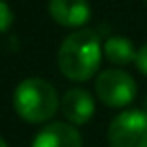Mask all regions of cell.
Returning a JSON list of instances; mask_svg holds the SVG:
<instances>
[{
  "label": "cell",
  "mask_w": 147,
  "mask_h": 147,
  "mask_svg": "<svg viewBox=\"0 0 147 147\" xmlns=\"http://www.w3.org/2000/svg\"><path fill=\"white\" fill-rule=\"evenodd\" d=\"M145 112H147V99H145Z\"/></svg>",
  "instance_id": "cell-12"
},
{
  "label": "cell",
  "mask_w": 147,
  "mask_h": 147,
  "mask_svg": "<svg viewBox=\"0 0 147 147\" xmlns=\"http://www.w3.org/2000/svg\"><path fill=\"white\" fill-rule=\"evenodd\" d=\"M32 147H82V136L71 123L54 121L36 134Z\"/></svg>",
  "instance_id": "cell-7"
},
{
  "label": "cell",
  "mask_w": 147,
  "mask_h": 147,
  "mask_svg": "<svg viewBox=\"0 0 147 147\" xmlns=\"http://www.w3.org/2000/svg\"><path fill=\"white\" fill-rule=\"evenodd\" d=\"M60 99L54 86L43 78H26L13 91V110L22 121L37 125L56 115Z\"/></svg>",
  "instance_id": "cell-2"
},
{
  "label": "cell",
  "mask_w": 147,
  "mask_h": 147,
  "mask_svg": "<svg viewBox=\"0 0 147 147\" xmlns=\"http://www.w3.org/2000/svg\"><path fill=\"white\" fill-rule=\"evenodd\" d=\"M95 93L108 108H125L136 97V82L127 71L106 69L95 80Z\"/></svg>",
  "instance_id": "cell-4"
},
{
  "label": "cell",
  "mask_w": 147,
  "mask_h": 147,
  "mask_svg": "<svg viewBox=\"0 0 147 147\" xmlns=\"http://www.w3.org/2000/svg\"><path fill=\"white\" fill-rule=\"evenodd\" d=\"M110 147H147V112L125 110L108 127Z\"/></svg>",
  "instance_id": "cell-3"
},
{
  "label": "cell",
  "mask_w": 147,
  "mask_h": 147,
  "mask_svg": "<svg viewBox=\"0 0 147 147\" xmlns=\"http://www.w3.org/2000/svg\"><path fill=\"white\" fill-rule=\"evenodd\" d=\"M102 54L106 60L114 65H129L136 61L138 50L134 49V43L125 36H112L104 41Z\"/></svg>",
  "instance_id": "cell-8"
},
{
  "label": "cell",
  "mask_w": 147,
  "mask_h": 147,
  "mask_svg": "<svg viewBox=\"0 0 147 147\" xmlns=\"http://www.w3.org/2000/svg\"><path fill=\"white\" fill-rule=\"evenodd\" d=\"M49 13L63 28H80L91 17L88 0H49Z\"/></svg>",
  "instance_id": "cell-6"
},
{
  "label": "cell",
  "mask_w": 147,
  "mask_h": 147,
  "mask_svg": "<svg viewBox=\"0 0 147 147\" xmlns=\"http://www.w3.org/2000/svg\"><path fill=\"white\" fill-rule=\"evenodd\" d=\"M102 61V45L93 30L69 34L58 49V67L73 82H88L97 75Z\"/></svg>",
  "instance_id": "cell-1"
},
{
  "label": "cell",
  "mask_w": 147,
  "mask_h": 147,
  "mask_svg": "<svg viewBox=\"0 0 147 147\" xmlns=\"http://www.w3.org/2000/svg\"><path fill=\"white\" fill-rule=\"evenodd\" d=\"M136 67L140 69V73H144V75L147 76V43L145 45H142L140 50H138V54H136Z\"/></svg>",
  "instance_id": "cell-10"
},
{
  "label": "cell",
  "mask_w": 147,
  "mask_h": 147,
  "mask_svg": "<svg viewBox=\"0 0 147 147\" xmlns=\"http://www.w3.org/2000/svg\"><path fill=\"white\" fill-rule=\"evenodd\" d=\"M13 11H11V7L7 6L4 0H0V34L7 32V30L11 28V24H13Z\"/></svg>",
  "instance_id": "cell-9"
},
{
  "label": "cell",
  "mask_w": 147,
  "mask_h": 147,
  "mask_svg": "<svg viewBox=\"0 0 147 147\" xmlns=\"http://www.w3.org/2000/svg\"><path fill=\"white\" fill-rule=\"evenodd\" d=\"M145 4H147V0H145Z\"/></svg>",
  "instance_id": "cell-13"
},
{
  "label": "cell",
  "mask_w": 147,
  "mask_h": 147,
  "mask_svg": "<svg viewBox=\"0 0 147 147\" xmlns=\"http://www.w3.org/2000/svg\"><path fill=\"white\" fill-rule=\"evenodd\" d=\"M0 147H7V144H6V140H4L2 136H0Z\"/></svg>",
  "instance_id": "cell-11"
},
{
  "label": "cell",
  "mask_w": 147,
  "mask_h": 147,
  "mask_svg": "<svg viewBox=\"0 0 147 147\" xmlns=\"http://www.w3.org/2000/svg\"><path fill=\"white\" fill-rule=\"evenodd\" d=\"M60 108L63 117L71 125H86L95 114V100L84 88H71L63 93Z\"/></svg>",
  "instance_id": "cell-5"
}]
</instances>
